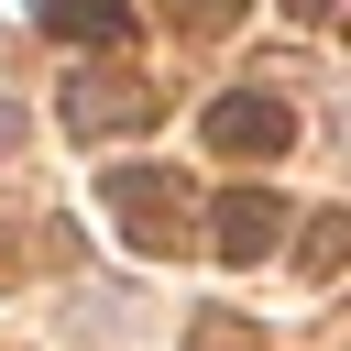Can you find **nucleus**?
<instances>
[{"mask_svg": "<svg viewBox=\"0 0 351 351\" xmlns=\"http://www.w3.org/2000/svg\"><path fill=\"white\" fill-rule=\"evenodd\" d=\"M197 132H208V154H230V165H274V154L296 143V110H285L274 88H219Z\"/></svg>", "mask_w": 351, "mask_h": 351, "instance_id": "obj_1", "label": "nucleus"}, {"mask_svg": "<svg viewBox=\"0 0 351 351\" xmlns=\"http://www.w3.org/2000/svg\"><path fill=\"white\" fill-rule=\"evenodd\" d=\"M0 285H11V230H0Z\"/></svg>", "mask_w": 351, "mask_h": 351, "instance_id": "obj_10", "label": "nucleus"}, {"mask_svg": "<svg viewBox=\"0 0 351 351\" xmlns=\"http://www.w3.org/2000/svg\"><path fill=\"white\" fill-rule=\"evenodd\" d=\"M285 11H307V22H318V11H329V0H285Z\"/></svg>", "mask_w": 351, "mask_h": 351, "instance_id": "obj_11", "label": "nucleus"}, {"mask_svg": "<svg viewBox=\"0 0 351 351\" xmlns=\"http://www.w3.org/2000/svg\"><path fill=\"white\" fill-rule=\"evenodd\" d=\"M186 351H263V340H252V329H241V318H219V307H208V318H197V329H186Z\"/></svg>", "mask_w": 351, "mask_h": 351, "instance_id": "obj_7", "label": "nucleus"}, {"mask_svg": "<svg viewBox=\"0 0 351 351\" xmlns=\"http://www.w3.org/2000/svg\"><path fill=\"white\" fill-rule=\"evenodd\" d=\"M241 22V0H186V33H230Z\"/></svg>", "mask_w": 351, "mask_h": 351, "instance_id": "obj_8", "label": "nucleus"}, {"mask_svg": "<svg viewBox=\"0 0 351 351\" xmlns=\"http://www.w3.org/2000/svg\"><path fill=\"white\" fill-rule=\"evenodd\" d=\"M11 143H22V110H11V99H0V165H11Z\"/></svg>", "mask_w": 351, "mask_h": 351, "instance_id": "obj_9", "label": "nucleus"}, {"mask_svg": "<svg viewBox=\"0 0 351 351\" xmlns=\"http://www.w3.org/2000/svg\"><path fill=\"white\" fill-rule=\"evenodd\" d=\"M208 241H219V263H274V241H285V197H274V186H230L219 219H208Z\"/></svg>", "mask_w": 351, "mask_h": 351, "instance_id": "obj_4", "label": "nucleus"}, {"mask_svg": "<svg viewBox=\"0 0 351 351\" xmlns=\"http://www.w3.org/2000/svg\"><path fill=\"white\" fill-rule=\"evenodd\" d=\"M165 99L132 77V66H77L66 77V132H143Z\"/></svg>", "mask_w": 351, "mask_h": 351, "instance_id": "obj_3", "label": "nucleus"}, {"mask_svg": "<svg viewBox=\"0 0 351 351\" xmlns=\"http://www.w3.org/2000/svg\"><path fill=\"white\" fill-rule=\"evenodd\" d=\"M296 252H307V274H340V252H351V219H340V208H318Z\"/></svg>", "mask_w": 351, "mask_h": 351, "instance_id": "obj_6", "label": "nucleus"}, {"mask_svg": "<svg viewBox=\"0 0 351 351\" xmlns=\"http://www.w3.org/2000/svg\"><path fill=\"white\" fill-rule=\"evenodd\" d=\"M33 22H44L55 44H121L132 0H33Z\"/></svg>", "mask_w": 351, "mask_h": 351, "instance_id": "obj_5", "label": "nucleus"}, {"mask_svg": "<svg viewBox=\"0 0 351 351\" xmlns=\"http://www.w3.org/2000/svg\"><path fill=\"white\" fill-rule=\"evenodd\" d=\"M99 197H110V219L132 230V252H176L186 197H176V176H165V165H110V176H99Z\"/></svg>", "mask_w": 351, "mask_h": 351, "instance_id": "obj_2", "label": "nucleus"}]
</instances>
